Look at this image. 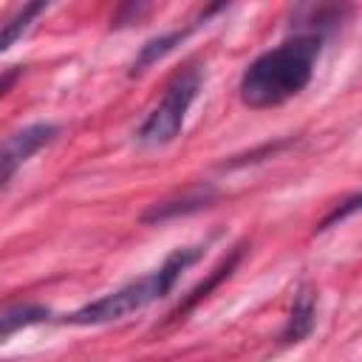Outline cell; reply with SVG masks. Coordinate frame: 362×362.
Returning a JSON list of instances; mask_svg holds the SVG:
<instances>
[{
  "label": "cell",
  "mask_w": 362,
  "mask_h": 362,
  "mask_svg": "<svg viewBox=\"0 0 362 362\" xmlns=\"http://www.w3.org/2000/svg\"><path fill=\"white\" fill-rule=\"evenodd\" d=\"M204 255L201 246H184V249H175L173 255H167V260L150 272L147 277H139L76 311H71L62 322H71V325H105V322H116V320H124L127 314H136L141 308H147L150 303L167 297L173 291V286L178 283L181 272H187L198 257Z\"/></svg>",
  "instance_id": "2"
},
{
  "label": "cell",
  "mask_w": 362,
  "mask_h": 362,
  "mask_svg": "<svg viewBox=\"0 0 362 362\" xmlns=\"http://www.w3.org/2000/svg\"><path fill=\"white\" fill-rule=\"evenodd\" d=\"M59 127L54 122H37V124H28L17 133H11L8 139L0 141V187L37 153L42 150L45 144H51L57 139Z\"/></svg>",
  "instance_id": "4"
},
{
  "label": "cell",
  "mask_w": 362,
  "mask_h": 362,
  "mask_svg": "<svg viewBox=\"0 0 362 362\" xmlns=\"http://www.w3.org/2000/svg\"><path fill=\"white\" fill-rule=\"evenodd\" d=\"M314 322H317V294L311 286H300L280 339L283 342H303L314 331Z\"/></svg>",
  "instance_id": "6"
},
{
  "label": "cell",
  "mask_w": 362,
  "mask_h": 362,
  "mask_svg": "<svg viewBox=\"0 0 362 362\" xmlns=\"http://www.w3.org/2000/svg\"><path fill=\"white\" fill-rule=\"evenodd\" d=\"M320 51L322 37L317 34H294L291 40L263 51L240 74V102L252 110H266L294 99L311 82Z\"/></svg>",
  "instance_id": "1"
},
{
  "label": "cell",
  "mask_w": 362,
  "mask_h": 362,
  "mask_svg": "<svg viewBox=\"0 0 362 362\" xmlns=\"http://www.w3.org/2000/svg\"><path fill=\"white\" fill-rule=\"evenodd\" d=\"M20 74H23V68H11V71H6V74L0 76V96H3L14 82H17V76H20Z\"/></svg>",
  "instance_id": "12"
},
{
  "label": "cell",
  "mask_w": 362,
  "mask_h": 362,
  "mask_svg": "<svg viewBox=\"0 0 362 362\" xmlns=\"http://www.w3.org/2000/svg\"><path fill=\"white\" fill-rule=\"evenodd\" d=\"M215 187H195V189H189V192H184L181 198H170V201H161V204H153L144 215H141V221L144 223H161V221H173V218H178V215H189V212H198V209H204V206H209L212 201H215Z\"/></svg>",
  "instance_id": "5"
},
{
  "label": "cell",
  "mask_w": 362,
  "mask_h": 362,
  "mask_svg": "<svg viewBox=\"0 0 362 362\" xmlns=\"http://www.w3.org/2000/svg\"><path fill=\"white\" fill-rule=\"evenodd\" d=\"M195 25H189V28H175V31H167V34H161V37H153V40H147L144 45H141V51H139V57L133 59V68H130V74L136 76V74H141V71H147L150 65H156L158 59H164L175 45H181L184 40H187V34L192 31Z\"/></svg>",
  "instance_id": "8"
},
{
  "label": "cell",
  "mask_w": 362,
  "mask_h": 362,
  "mask_svg": "<svg viewBox=\"0 0 362 362\" xmlns=\"http://www.w3.org/2000/svg\"><path fill=\"white\" fill-rule=\"evenodd\" d=\"M240 255H243V246H238V249H235V252H232V255H229V257H226V260H223V263H221V266H218V269H215V272H212V274H209L204 283H198V286L192 288V294H189V297H187V300H184V303H181V305H178V308H175L170 317H178V314H184L187 308H192L198 300H204V297H206V294H209V291H212V288H215V286H218L223 277H229V274H232V269L238 266Z\"/></svg>",
  "instance_id": "10"
},
{
  "label": "cell",
  "mask_w": 362,
  "mask_h": 362,
  "mask_svg": "<svg viewBox=\"0 0 362 362\" xmlns=\"http://www.w3.org/2000/svg\"><path fill=\"white\" fill-rule=\"evenodd\" d=\"M201 82H204V74L195 65H189L181 74H175L173 82L167 85L164 96L158 99V105L147 113V119L136 130V141L141 147H164V144H170L181 133L187 110H189V105L195 102V96L201 90Z\"/></svg>",
  "instance_id": "3"
},
{
  "label": "cell",
  "mask_w": 362,
  "mask_h": 362,
  "mask_svg": "<svg viewBox=\"0 0 362 362\" xmlns=\"http://www.w3.org/2000/svg\"><path fill=\"white\" fill-rule=\"evenodd\" d=\"M48 320H51V311L40 303H20V305L0 308V342H6L8 337H14L28 325H40Z\"/></svg>",
  "instance_id": "7"
},
{
  "label": "cell",
  "mask_w": 362,
  "mask_h": 362,
  "mask_svg": "<svg viewBox=\"0 0 362 362\" xmlns=\"http://www.w3.org/2000/svg\"><path fill=\"white\" fill-rule=\"evenodd\" d=\"M356 206H359V195H351V198H348V201H345L342 206H334V209H331V215L320 221L317 232H325V229H328V226H334L337 221H345V218H348L351 212H356Z\"/></svg>",
  "instance_id": "11"
},
{
  "label": "cell",
  "mask_w": 362,
  "mask_h": 362,
  "mask_svg": "<svg viewBox=\"0 0 362 362\" xmlns=\"http://www.w3.org/2000/svg\"><path fill=\"white\" fill-rule=\"evenodd\" d=\"M45 8H48L45 3H31V6H23V8H20V11H17V14H14V17H11V20H8L3 28H0V54H3V51H8V48H11V45L20 40V37H25V34L31 31L34 20H37V17H40Z\"/></svg>",
  "instance_id": "9"
}]
</instances>
